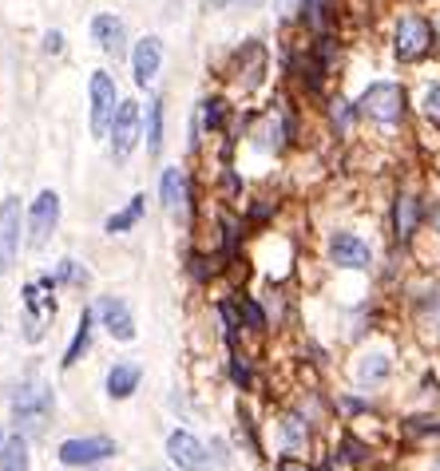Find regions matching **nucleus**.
Segmentation results:
<instances>
[{
	"instance_id": "2f4dec72",
	"label": "nucleus",
	"mask_w": 440,
	"mask_h": 471,
	"mask_svg": "<svg viewBox=\"0 0 440 471\" xmlns=\"http://www.w3.org/2000/svg\"><path fill=\"white\" fill-rule=\"evenodd\" d=\"M322 471H329V467H322Z\"/></svg>"
},
{
	"instance_id": "9d476101",
	"label": "nucleus",
	"mask_w": 440,
	"mask_h": 471,
	"mask_svg": "<svg viewBox=\"0 0 440 471\" xmlns=\"http://www.w3.org/2000/svg\"><path fill=\"white\" fill-rule=\"evenodd\" d=\"M329 258L345 269H369V246L353 234H334L329 238Z\"/></svg>"
},
{
	"instance_id": "20e7f679",
	"label": "nucleus",
	"mask_w": 440,
	"mask_h": 471,
	"mask_svg": "<svg viewBox=\"0 0 440 471\" xmlns=\"http://www.w3.org/2000/svg\"><path fill=\"white\" fill-rule=\"evenodd\" d=\"M433 48V28L425 16H405L397 24V56L401 59H421Z\"/></svg>"
},
{
	"instance_id": "aec40b11",
	"label": "nucleus",
	"mask_w": 440,
	"mask_h": 471,
	"mask_svg": "<svg viewBox=\"0 0 440 471\" xmlns=\"http://www.w3.org/2000/svg\"><path fill=\"white\" fill-rule=\"evenodd\" d=\"M147 151L159 155L163 151V104H151V119H147Z\"/></svg>"
},
{
	"instance_id": "4468645a",
	"label": "nucleus",
	"mask_w": 440,
	"mask_h": 471,
	"mask_svg": "<svg viewBox=\"0 0 440 471\" xmlns=\"http://www.w3.org/2000/svg\"><path fill=\"white\" fill-rule=\"evenodd\" d=\"M92 36L99 40V48L112 56H124V24L115 16H96L92 20Z\"/></svg>"
},
{
	"instance_id": "6e6552de",
	"label": "nucleus",
	"mask_w": 440,
	"mask_h": 471,
	"mask_svg": "<svg viewBox=\"0 0 440 471\" xmlns=\"http://www.w3.org/2000/svg\"><path fill=\"white\" fill-rule=\"evenodd\" d=\"M401 87L397 84H373L365 92V99H362V107L373 119H381V123H397V119H401Z\"/></svg>"
},
{
	"instance_id": "f257e3e1",
	"label": "nucleus",
	"mask_w": 440,
	"mask_h": 471,
	"mask_svg": "<svg viewBox=\"0 0 440 471\" xmlns=\"http://www.w3.org/2000/svg\"><path fill=\"white\" fill-rule=\"evenodd\" d=\"M13 412H16V424L28 436H36L48 424V416H52V388L44 380H24L13 396Z\"/></svg>"
},
{
	"instance_id": "39448f33",
	"label": "nucleus",
	"mask_w": 440,
	"mask_h": 471,
	"mask_svg": "<svg viewBox=\"0 0 440 471\" xmlns=\"http://www.w3.org/2000/svg\"><path fill=\"white\" fill-rule=\"evenodd\" d=\"M60 222V195L56 190H44V195L32 203V214H28V246H44L48 234Z\"/></svg>"
},
{
	"instance_id": "bb28decb",
	"label": "nucleus",
	"mask_w": 440,
	"mask_h": 471,
	"mask_svg": "<svg viewBox=\"0 0 440 471\" xmlns=\"http://www.w3.org/2000/svg\"><path fill=\"white\" fill-rule=\"evenodd\" d=\"M334 119H337V123H342V127L349 123V107L342 104V99H337V107H334Z\"/></svg>"
},
{
	"instance_id": "6ab92c4d",
	"label": "nucleus",
	"mask_w": 440,
	"mask_h": 471,
	"mask_svg": "<svg viewBox=\"0 0 440 471\" xmlns=\"http://www.w3.org/2000/svg\"><path fill=\"white\" fill-rule=\"evenodd\" d=\"M183 195H187V186H183V175H179V170H167L163 175V206L171 210H183Z\"/></svg>"
},
{
	"instance_id": "5701e85b",
	"label": "nucleus",
	"mask_w": 440,
	"mask_h": 471,
	"mask_svg": "<svg viewBox=\"0 0 440 471\" xmlns=\"http://www.w3.org/2000/svg\"><path fill=\"white\" fill-rule=\"evenodd\" d=\"M389 373V360L385 357H369L362 365V380H381Z\"/></svg>"
},
{
	"instance_id": "9b49d317",
	"label": "nucleus",
	"mask_w": 440,
	"mask_h": 471,
	"mask_svg": "<svg viewBox=\"0 0 440 471\" xmlns=\"http://www.w3.org/2000/svg\"><path fill=\"white\" fill-rule=\"evenodd\" d=\"M132 64H135V84H151L155 72H159V64H163V44H159L155 36L139 40Z\"/></svg>"
},
{
	"instance_id": "b1692460",
	"label": "nucleus",
	"mask_w": 440,
	"mask_h": 471,
	"mask_svg": "<svg viewBox=\"0 0 440 471\" xmlns=\"http://www.w3.org/2000/svg\"><path fill=\"white\" fill-rule=\"evenodd\" d=\"M243 309H246V321H250V325H254V329H262V321H266V317H262V309H258L254 302H246Z\"/></svg>"
},
{
	"instance_id": "4be33fe9",
	"label": "nucleus",
	"mask_w": 440,
	"mask_h": 471,
	"mask_svg": "<svg viewBox=\"0 0 440 471\" xmlns=\"http://www.w3.org/2000/svg\"><path fill=\"white\" fill-rule=\"evenodd\" d=\"M56 282H76V285H87V269H79L72 258H68L64 266H60V274H56Z\"/></svg>"
},
{
	"instance_id": "423d86ee",
	"label": "nucleus",
	"mask_w": 440,
	"mask_h": 471,
	"mask_svg": "<svg viewBox=\"0 0 440 471\" xmlns=\"http://www.w3.org/2000/svg\"><path fill=\"white\" fill-rule=\"evenodd\" d=\"M115 84L107 72H96L92 76V135H107V127H112L115 119Z\"/></svg>"
},
{
	"instance_id": "1a4fd4ad",
	"label": "nucleus",
	"mask_w": 440,
	"mask_h": 471,
	"mask_svg": "<svg viewBox=\"0 0 440 471\" xmlns=\"http://www.w3.org/2000/svg\"><path fill=\"white\" fill-rule=\"evenodd\" d=\"M167 452L183 471H203L206 467V448L191 432H171L167 436Z\"/></svg>"
},
{
	"instance_id": "dca6fc26",
	"label": "nucleus",
	"mask_w": 440,
	"mask_h": 471,
	"mask_svg": "<svg viewBox=\"0 0 440 471\" xmlns=\"http://www.w3.org/2000/svg\"><path fill=\"white\" fill-rule=\"evenodd\" d=\"M143 206H147V198L135 195L132 203H127V210H119V214L107 218V234H124V230H132L139 218H143Z\"/></svg>"
},
{
	"instance_id": "ddd939ff",
	"label": "nucleus",
	"mask_w": 440,
	"mask_h": 471,
	"mask_svg": "<svg viewBox=\"0 0 440 471\" xmlns=\"http://www.w3.org/2000/svg\"><path fill=\"white\" fill-rule=\"evenodd\" d=\"M139 376H143V368H139V365H115L112 373H107V396L127 400L139 388Z\"/></svg>"
},
{
	"instance_id": "7ed1b4c3",
	"label": "nucleus",
	"mask_w": 440,
	"mask_h": 471,
	"mask_svg": "<svg viewBox=\"0 0 440 471\" xmlns=\"http://www.w3.org/2000/svg\"><path fill=\"white\" fill-rule=\"evenodd\" d=\"M107 456H115V439H107V436H87V439L60 444V464H68V467H87Z\"/></svg>"
},
{
	"instance_id": "c756f323",
	"label": "nucleus",
	"mask_w": 440,
	"mask_h": 471,
	"mask_svg": "<svg viewBox=\"0 0 440 471\" xmlns=\"http://www.w3.org/2000/svg\"><path fill=\"white\" fill-rule=\"evenodd\" d=\"M0 448H5V439H0Z\"/></svg>"
},
{
	"instance_id": "412c9836",
	"label": "nucleus",
	"mask_w": 440,
	"mask_h": 471,
	"mask_svg": "<svg viewBox=\"0 0 440 471\" xmlns=\"http://www.w3.org/2000/svg\"><path fill=\"white\" fill-rule=\"evenodd\" d=\"M282 436H286V448H302V439H306L302 420H298V416H289L286 424H282Z\"/></svg>"
},
{
	"instance_id": "f8f14e48",
	"label": "nucleus",
	"mask_w": 440,
	"mask_h": 471,
	"mask_svg": "<svg viewBox=\"0 0 440 471\" xmlns=\"http://www.w3.org/2000/svg\"><path fill=\"white\" fill-rule=\"evenodd\" d=\"M99 317H104L107 333H112L115 340H132L135 337V321H132V313H127V305L115 302V297H104V302H99Z\"/></svg>"
},
{
	"instance_id": "cd10ccee",
	"label": "nucleus",
	"mask_w": 440,
	"mask_h": 471,
	"mask_svg": "<svg viewBox=\"0 0 440 471\" xmlns=\"http://www.w3.org/2000/svg\"><path fill=\"white\" fill-rule=\"evenodd\" d=\"M278 471H309V467L298 464V459H282V464H278Z\"/></svg>"
},
{
	"instance_id": "0eeeda50",
	"label": "nucleus",
	"mask_w": 440,
	"mask_h": 471,
	"mask_svg": "<svg viewBox=\"0 0 440 471\" xmlns=\"http://www.w3.org/2000/svg\"><path fill=\"white\" fill-rule=\"evenodd\" d=\"M135 139H139V107L132 104V99H124L115 119H112V155L127 159L132 155V147H135Z\"/></svg>"
},
{
	"instance_id": "f3484780",
	"label": "nucleus",
	"mask_w": 440,
	"mask_h": 471,
	"mask_svg": "<svg viewBox=\"0 0 440 471\" xmlns=\"http://www.w3.org/2000/svg\"><path fill=\"white\" fill-rule=\"evenodd\" d=\"M87 345H92V313H87V309H84V313H79V329H76L72 349H68V353H64V368H72L76 360L87 353Z\"/></svg>"
},
{
	"instance_id": "2eb2a0df",
	"label": "nucleus",
	"mask_w": 440,
	"mask_h": 471,
	"mask_svg": "<svg viewBox=\"0 0 440 471\" xmlns=\"http://www.w3.org/2000/svg\"><path fill=\"white\" fill-rule=\"evenodd\" d=\"M0 471H28V439L20 432L0 448Z\"/></svg>"
},
{
	"instance_id": "a878e982",
	"label": "nucleus",
	"mask_w": 440,
	"mask_h": 471,
	"mask_svg": "<svg viewBox=\"0 0 440 471\" xmlns=\"http://www.w3.org/2000/svg\"><path fill=\"white\" fill-rule=\"evenodd\" d=\"M428 115H436V119H440V84L433 87V92H428Z\"/></svg>"
},
{
	"instance_id": "c85d7f7f",
	"label": "nucleus",
	"mask_w": 440,
	"mask_h": 471,
	"mask_svg": "<svg viewBox=\"0 0 440 471\" xmlns=\"http://www.w3.org/2000/svg\"><path fill=\"white\" fill-rule=\"evenodd\" d=\"M433 222H436V230H440V206L433 210Z\"/></svg>"
},
{
	"instance_id": "f03ea898",
	"label": "nucleus",
	"mask_w": 440,
	"mask_h": 471,
	"mask_svg": "<svg viewBox=\"0 0 440 471\" xmlns=\"http://www.w3.org/2000/svg\"><path fill=\"white\" fill-rule=\"evenodd\" d=\"M16 249H20V198L8 195L0 203V277L13 269Z\"/></svg>"
},
{
	"instance_id": "393cba45",
	"label": "nucleus",
	"mask_w": 440,
	"mask_h": 471,
	"mask_svg": "<svg viewBox=\"0 0 440 471\" xmlns=\"http://www.w3.org/2000/svg\"><path fill=\"white\" fill-rule=\"evenodd\" d=\"M60 48H64V36H60V32H48V36H44V52H48V56H56Z\"/></svg>"
},
{
	"instance_id": "a211bd4d",
	"label": "nucleus",
	"mask_w": 440,
	"mask_h": 471,
	"mask_svg": "<svg viewBox=\"0 0 440 471\" xmlns=\"http://www.w3.org/2000/svg\"><path fill=\"white\" fill-rule=\"evenodd\" d=\"M417 218H421V203L413 195H401L397 198V234L408 238L417 230Z\"/></svg>"
},
{
	"instance_id": "7c9ffc66",
	"label": "nucleus",
	"mask_w": 440,
	"mask_h": 471,
	"mask_svg": "<svg viewBox=\"0 0 440 471\" xmlns=\"http://www.w3.org/2000/svg\"><path fill=\"white\" fill-rule=\"evenodd\" d=\"M282 5H289V0H282Z\"/></svg>"
}]
</instances>
